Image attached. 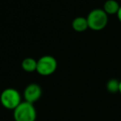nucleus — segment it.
Segmentation results:
<instances>
[{"label": "nucleus", "instance_id": "nucleus-7", "mask_svg": "<svg viewBox=\"0 0 121 121\" xmlns=\"http://www.w3.org/2000/svg\"><path fill=\"white\" fill-rule=\"evenodd\" d=\"M72 28L77 32H85L89 28L88 26L87 19L84 17H77L72 21Z\"/></svg>", "mask_w": 121, "mask_h": 121}, {"label": "nucleus", "instance_id": "nucleus-9", "mask_svg": "<svg viewBox=\"0 0 121 121\" xmlns=\"http://www.w3.org/2000/svg\"><path fill=\"white\" fill-rule=\"evenodd\" d=\"M119 82L120 81H118L117 79H110L108 81L106 84V89L109 93H118L119 91Z\"/></svg>", "mask_w": 121, "mask_h": 121}, {"label": "nucleus", "instance_id": "nucleus-4", "mask_svg": "<svg viewBox=\"0 0 121 121\" xmlns=\"http://www.w3.org/2000/svg\"><path fill=\"white\" fill-rule=\"evenodd\" d=\"M57 68V61L52 56H43L37 60V72L41 76H50Z\"/></svg>", "mask_w": 121, "mask_h": 121}, {"label": "nucleus", "instance_id": "nucleus-5", "mask_svg": "<svg viewBox=\"0 0 121 121\" xmlns=\"http://www.w3.org/2000/svg\"><path fill=\"white\" fill-rule=\"evenodd\" d=\"M42 95V90L38 84L31 83L25 88L23 92V96L25 101L34 104L41 98Z\"/></svg>", "mask_w": 121, "mask_h": 121}, {"label": "nucleus", "instance_id": "nucleus-8", "mask_svg": "<svg viewBox=\"0 0 121 121\" xmlns=\"http://www.w3.org/2000/svg\"><path fill=\"white\" fill-rule=\"evenodd\" d=\"M37 60L32 57H27L23 59L22 61V68L23 71L27 72H32V71H37Z\"/></svg>", "mask_w": 121, "mask_h": 121}, {"label": "nucleus", "instance_id": "nucleus-11", "mask_svg": "<svg viewBox=\"0 0 121 121\" xmlns=\"http://www.w3.org/2000/svg\"><path fill=\"white\" fill-rule=\"evenodd\" d=\"M119 93L121 95V81H120V82H119Z\"/></svg>", "mask_w": 121, "mask_h": 121}, {"label": "nucleus", "instance_id": "nucleus-1", "mask_svg": "<svg viewBox=\"0 0 121 121\" xmlns=\"http://www.w3.org/2000/svg\"><path fill=\"white\" fill-rule=\"evenodd\" d=\"M89 28L93 31H101L107 26L109 17L101 9H95L89 13L86 17Z\"/></svg>", "mask_w": 121, "mask_h": 121}, {"label": "nucleus", "instance_id": "nucleus-3", "mask_svg": "<svg viewBox=\"0 0 121 121\" xmlns=\"http://www.w3.org/2000/svg\"><path fill=\"white\" fill-rule=\"evenodd\" d=\"M0 102L5 109L14 110L22 102L21 95L16 89L7 88L0 95Z\"/></svg>", "mask_w": 121, "mask_h": 121}, {"label": "nucleus", "instance_id": "nucleus-2", "mask_svg": "<svg viewBox=\"0 0 121 121\" xmlns=\"http://www.w3.org/2000/svg\"><path fill=\"white\" fill-rule=\"evenodd\" d=\"M15 121H36L37 110L32 103L23 101L13 110Z\"/></svg>", "mask_w": 121, "mask_h": 121}, {"label": "nucleus", "instance_id": "nucleus-6", "mask_svg": "<svg viewBox=\"0 0 121 121\" xmlns=\"http://www.w3.org/2000/svg\"><path fill=\"white\" fill-rule=\"evenodd\" d=\"M120 5L116 0H106L103 6V10L107 15H116L119 10Z\"/></svg>", "mask_w": 121, "mask_h": 121}, {"label": "nucleus", "instance_id": "nucleus-10", "mask_svg": "<svg viewBox=\"0 0 121 121\" xmlns=\"http://www.w3.org/2000/svg\"><path fill=\"white\" fill-rule=\"evenodd\" d=\"M117 15V17H118V20L120 22V23H121V6H120V8H119V12H118V13L116 14Z\"/></svg>", "mask_w": 121, "mask_h": 121}]
</instances>
